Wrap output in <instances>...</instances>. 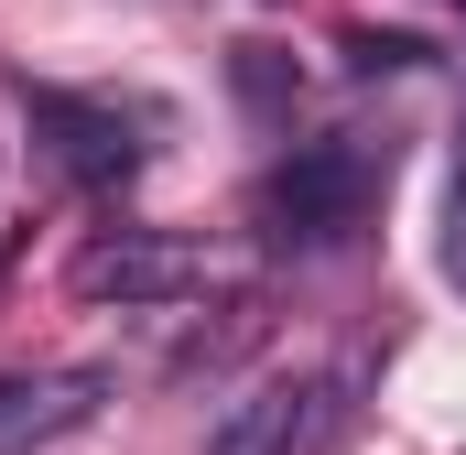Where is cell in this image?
<instances>
[{
  "instance_id": "obj_1",
  "label": "cell",
  "mask_w": 466,
  "mask_h": 455,
  "mask_svg": "<svg viewBox=\"0 0 466 455\" xmlns=\"http://www.w3.org/2000/svg\"><path fill=\"white\" fill-rule=\"evenodd\" d=\"M390 185V141L369 130H326V141H293L271 174H260V238L271 249H337L369 196Z\"/></svg>"
},
{
  "instance_id": "obj_2",
  "label": "cell",
  "mask_w": 466,
  "mask_h": 455,
  "mask_svg": "<svg viewBox=\"0 0 466 455\" xmlns=\"http://www.w3.org/2000/svg\"><path fill=\"white\" fill-rule=\"evenodd\" d=\"M11 98H22L33 141L55 152L66 185H130V174H141V130H130V109L76 98V87H44V76H11Z\"/></svg>"
},
{
  "instance_id": "obj_3",
  "label": "cell",
  "mask_w": 466,
  "mask_h": 455,
  "mask_svg": "<svg viewBox=\"0 0 466 455\" xmlns=\"http://www.w3.org/2000/svg\"><path fill=\"white\" fill-rule=\"evenodd\" d=\"M66 282H76L87 304H185V293L207 282V260H196V238H174V228H98V238L66 260Z\"/></svg>"
},
{
  "instance_id": "obj_4",
  "label": "cell",
  "mask_w": 466,
  "mask_h": 455,
  "mask_svg": "<svg viewBox=\"0 0 466 455\" xmlns=\"http://www.w3.org/2000/svg\"><path fill=\"white\" fill-rule=\"evenodd\" d=\"M98 401H109V369H11L0 379V455H44L87 434Z\"/></svg>"
},
{
  "instance_id": "obj_5",
  "label": "cell",
  "mask_w": 466,
  "mask_h": 455,
  "mask_svg": "<svg viewBox=\"0 0 466 455\" xmlns=\"http://www.w3.org/2000/svg\"><path fill=\"white\" fill-rule=\"evenodd\" d=\"M304 379H249L228 412H218V434H207V455H293L304 445Z\"/></svg>"
},
{
  "instance_id": "obj_6",
  "label": "cell",
  "mask_w": 466,
  "mask_h": 455,
  "mask_svg": "<svg viewBox=\"0 0 466 455\" xmlns=\"http://www.w3.org/2000/svg\"><path fill=\"white\" fill-rule=\"evenodd\" d=\"M228 87L260 130H293V109H304V76H293L282 44H228Z\"/></svg>"
},
{
  "instance_id": "obj_7",
  "label": "cell",
  "mask_w": 466,
  "mask_h": 455,
  "mask_svg": "<svg viewBox=\"0 0 466 455\" xmlns=\"http://www.w3.org/2000/svg\"><path fill=\"white\" fill-rule=\"evenodd\" d=\"M348 66H358V76H412L423 44H412V33H348Z\"/></svg>"
},
{
  "instance_id": "obj_8",
  "label": "cell",
  "mask_w": 466,
  "mask_h": 455,
  "mask_svg": "<svg viewBox=\"0 0 466 455\" xmlns=\"http://www.w3.org/2000/svg\"><path fill=\"white\" fill-rule=\"evenodd\" d=\"M445 282H466V98H456V185H445Z\"/></svg>"
},
{
  "instance_id": "obj_9",
  "label": "cell",
  "mask_w": 466,
  "mask_h": 455,
  "mask_svg": "<svg viewBox=\"0 0 466 455\" xmlns=\"http://www.w3.org/2000/svg\"><path fill=\"white\" fill-rule=\"evenodd\" d=\"M456 11H466V0H456Z\"/></svg>"
}]
</instances>
